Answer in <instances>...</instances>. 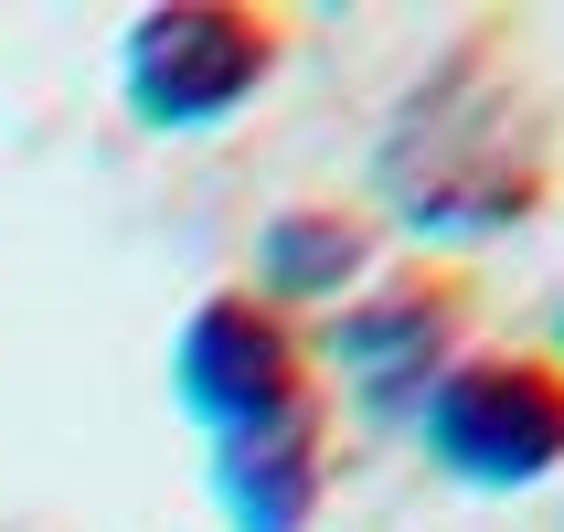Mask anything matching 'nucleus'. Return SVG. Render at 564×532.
<instances>
[{"label":"nucleus","mask_w":564,"mask_h":532,"mask_svg":"<svg viewBox=\"0 0 564 532\" xmlns=\"http://www.w3.org/2000/svg\"><path fill=\"white\" fill-rule=\"evenodd\" d=\"M171 394L203 437H235V426H267V415L310 405V341H299V319H278L267 298L246 287H224L203 310L182 319V341H171Z\"/></svg>","instance_id":"obj_5"},{"label":"nucleus","mask_w":564,"mask_h":532,"mask_svg":"<svg viewBox=\"0 0 564 532\" xmlns=\"http://www.w3.org/2000/svg\"><path fill=\"white\" fill-rule=\"evenodd\" d=\"M415 447L469 490H533L564 469V362L543 351H469L426 394Z\"/></svg>","instance_id":"obj_2"},{"label":"nucleus","mask_w":564,"mask_h":532,"mask_svg":"<svg viewBox=\"0 0 564 532\" xmlns=\"http://www.w3.org/2000/svg\"><path fill=\"white\" fill-rule=\"evenodd\" d=\"M373 192L415 235H501V224L543 214V118L522 107L501 54H458L394 107L373 150Z\"/></svg>","instance_id":"obj_1"},{"label":"nucleus","mask_w":564,"mask_h":532,"mask_svg":"<svg viewBox=\"0 0 564 532\" xmlns=\"http://www.w3.org/2000/svg\"><path fill=\"white\" fill-rule=\"evenodd\" d=\"M373 287V224L341 214V203H288V214L256 224V287L246 298H267V310H341V298H362Z\"/></svg>","instance_id":"obj_7"},{"label":"nucleus","mask_w":564,"mask_h":532,"mask_svg":"<svg viewBox=\"0 0 564 532\" xmlns=\"http://www.w3.org/2000/svg\"><path fill=\"white\" fill-rule=\"evenodd\" d=\"M319 362L373 426H415L458 362H469V298L447 278H373L319 330Z\"/></svg>","instance_id":"obj_4"},{"label":"nucleus","mask_w":564,"mask_h":532,"mask_svg":"<svg viewBox=\"0 0 564 532\" xmlns=\"http://www.w3.org/2000/svg\"><path fill=\"white\" fill-rule=\"evenodd\" d=\"M554 341H564V319H554Z\"/></svg>","instance_id":"obj_8"},{"label":"nucleus","mask_w":564,"mask_h":532,"mask_svg":"<svg viewBox=\"0 0 564 532\" xmlns=\"http://www.w3.org/2000/svg\"><path fill=\"white\" fill-rule=\"evenodd\" d=\"M319 501H330V415H319V394L267 415V426L214 437V511L235 532H310Z\"/></svg>","instance_id":"obj_6"},{"label":"nucleus","mask_w":564,"mask_h":532,"mask_svg":"<svg viewBox=\"0 0 564 532\" xmlns=\"http://www.w3.org/2000/svg\"><path fill=\"white\" fill-rule=\"evenodd\" d=\"M267 75H278V22H267V11H235V0L139 11L128 43H118V86H128V107H139V128H171V139L224 128Z\"/></svg>","instance_id":"obj_3"}]
</instances>
